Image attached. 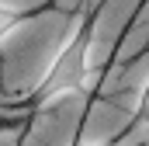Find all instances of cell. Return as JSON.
Wrapping results in <instances>:
<instances>
[{
    "label": "cell",
    "instance_id": "6da1fadb",
    "mask_svg": "<svg viewBox=\"0 0 149 146\" xmlns=\"http://www.w3.org/2000/svg\"><path fill=\"white\" fill-rule=\"evenodd\" d=\"M104 4L108 0H94V4L83 0V7L73 14V25L63 35L56 56H52V63L45 66L42 80H38L21 101H14L10 111H21L24 118L35 122L38 115L45 108H52L56 101H63L70 94L90 91V84H94V35H97Z\"/></svg>",
    "mask_w": 149,
    "mask_h": 146
},
{
    "label": "cell",
    "instance_id": "7a4b0ae2",
    "mask_svg": "<svg viewBox=\"0 0 149 146\" xmlns=\"http://www.w3.org/2000/svg\"><path fill=\"white\" fill-rule=\"evenodd\" d=\"M42 11H45V7H21V4H14V0H0V49L7 45V38L14 35L28 18H35Z\"/></svg>",
    "mask_w": 149,
    "mask_h": 146
},
{
    "label": "cell",
    "instance_id": "3957f363",
    "mask_svg": "<svg viewBox=\"0 0 149 146\" xmlns=\"http://www.w3.org/2000/svg\"><path fill=\"white\" fill-rule=\"evenodd\" d=\"M135 129H146L149 132V77H146V84L139 87V94H135V111H132V122L118 132V139H132V132Z\"/></svg>",
    "mask_w": 149,
    "mask_h": 146
},
{
    "label": "cell",
    "instance_id": "277c9868",
    "mask_svg": "<svg viewBox=\"0 0 149 146\" xmlns=\"http://www.w3.org/2000/svg\"><path fill=\"white\" fill-rule=\"evenodd\" d=\"M31 129V118H24L21 111H3L0 115V136L3 132H28Z\"/></svg>",
    "mask_w": 149,
    "mask_h": 146
},
{
    "label": "cell",
    "instance_id": "5b68a950",
    "mask_svg": "<svg viewBox=\"0 0 149 146\" xmlns=\"http://www.w3.org/2000/svg\"><path fill=\"white\" fill-rule=\"evenodd\" d=\"M73 146H149V143H132V139H118L114 136L111 143H73Z\"/></svg>",
    "mask_w": 149,
    "mask_h": 146
}]
</instances>
